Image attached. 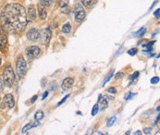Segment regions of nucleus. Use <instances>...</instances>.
Returning <instances> with one entry per match:
<instances>
[{"mask_svg":"<svg viewBox=\"0 0 160 135\" xmlns=\"http://www.w3.org/2000/svg\"><path fill=\"white\" fill-rule=\"evenodd\" d=\"M0 19L4 27L11 33H21L28 24L26 10L18 3H10L4 7Z\"/></svg>","mask_w":160,"mask_h":135,"instance_id":"nucleus-1","label":"nucleus"},{"mask_svg":"<svg viewBox=\"0 0 160 135\" xmlns=\"http://www.w3.org/2000/svg\"><path fill=\"white\" fill-rule=\"evenodd\" d=\"M3 81L5 86L11 87L15 82V73L11 65H7L3 70Z\"/></svg>","mask_w":160,"mask_h":135,"instance_id":"nucleus-2","label":"nucleus"},{"mask_svg":"<svg viewBox=\"0 0 160 135\" xmlns=\"http://www.w3.org/2000/svg\"><path fill=\"white\" fill-rule=\"evenodd\" d=\"M16 66H17L16 71H17L18 77L22 78L26 74V71H27V64H26V61L23 58V57H18Z\"/></svg>","mask_w":160,"mask_h":135,"instance_id":"nucleus-3","label":"nucleus"},{"mask_svg":"<svg viewBox=\"0 0 160 135\" xmlns=\"http://www.w3.org/2000/svg\"><path fill=\"white\" fill-rule=\"evenodd\" d=\"M74 17H75V20L77 22H82L85 17H86V12L85 10L83 9V8L80 5V4H77L75 6V9H74Z\"/></svg>","mask_w":160,"mask_h":135,"instance_id":"nucleus-4","label":"nucleus"},{"mask_svg":"<svg viewBox=\"0 0 160 135\" xmlns=\"http://www.w3.org/2000/svg\"><path fill=\"white\" fill-rule=\"evenodd\" d=\"M41 53V50L38 47H35V46H33V47H30L26 49V55L28 57L29 59H34L36 58Z\"/></svg>","mask_w":160,"mask_h":135,"instance_id":"nucleus-5","label":"nucleus"},{"mask_svg":"<svg viewBox=\"0 0 160 135\" xmlns=\"http://www.w3.org/2000/svg\"><path fill=\"white\" fill-rule=\"evenodd\" d=\"M8 44V37L3 26L0 25V49H4Z\"/></svg>","mask_w":160,"mask_h":135,"instance_id":"nucleus-6","label":"nucleus"},{"mask_svg":"<svg viewBox=\"0 0 160 135\" xmlns=\"http://www.w3.org/2000/svg\"><path fill=\"white\" fill-rule=\"evenodd\" d=\"M52 36V32L50 31L49 28H45L42 31V33H41V37H42V43L44 46H47V44L49 43L50 41V38Z\"/></svg>","mask_w":160,"mask_h":135,"instance_id":"nucleus-7","label":"nucleus"},{"mask_svg":"<svg viewBox=\"0 0 160 135\" xmlns=\"http://www.w3.org/2000/svg\"><path fill=\"white\" fill-rule=\"evenodd\" d=\"M40 36H41V33H40L37 29H35V28L30 29V30L28 31V33H27V38H28L30 41H32V42L37 41V40L40 38Z\"/></svg>","mask_w":160,"mask_h":135,"instance_id":"nucleus-8","label":"nucleus"},{"mask_svg":"<svg viewBox=\"0 0 160 135\" xmlns=\"http://www.w3.org/2000/svg\"><path fill=\"white\" fill-rule=\"evenodd\" d=\"M108 100H113V98H108V96H104L102 95H99L98 97V108L100 110H104L107 107Z\"/></svg>","mask_w":160,"mask_h":135,"instance_id":"nucleus-9","label":"nucleus"},{"mask_svg":"<svg viewBox=\"0 0 160 135\" xmlns=\"http://www.w3.org/2000/svg\"><path fill=\"white\" fill-rule=\"evenodd\" d=\"M26 16H27V20L29 21H33L36 19V10L33 5L29 6L27 12H26Z\"/></svg>","mask_w":160,"mask_h":135,"instance_id":"nucleus-10","label":"nucleus"},{"mask_svg":"<svg viewBox=\"0 0 160 135\" xmlns=\"http://www.w3.org/2000/svg\"><path fill=\"white\" fill-rule=\"evenodd\" d=\"M4 103L9 108H13L14 106H15V100H14L13 95H10V94L6 95L5 97H4Z\"/></svg>","mask_w":160,"mask_h":135,"instance_id":"nucleus-11","label":"nucleus"},{"mask_svg":"<svg viewBox=\"0 0 160 135\" xmlns=\"http://www.w3.org/2000/svg\"><path fill=\"white\" fill-rule=\"evenodd\" d=\"M73 83H74V80L72 78H66L63 82H62V89H63V91H67L68 89H70L73 86Z\"/></svg>","mask_w":160,"mask_h":135,"instance_id":"nucleus-12","label":"nucleus"},{"mask_svg":"<svg viewBox=\"0 0 160 135\" xmlns=\"http://www.w3.org/2000/svg\"><path fill=\"white\" fill-rule=\"evenodd\" d=\"M38 13H39V16L42 19H45L47 17V9H45L44 7H43L41 4L38 6Z\"/></svg>","mask_w":160,"mask_h":135,"instance_id":"nucleus-13","label":"nucleus"},{"mask_svg":"<svg viewBox=\"0 0 160 135\" xmlns=\"http://www.w3.org/2000/svg\"><path fill=\"white\" fill-rule=\"evenodd\" d=\"M97 1L96 0H82V3L83 6L87 7V8H91V7H93Z\"/></svg>","mask_w":160,"mask_h":135,"instance_id":"nucleus-14","label":"nucleus"},{"mask_svg":"<svg viewBox=\"0 0 160 135\" xmlns=\"http://www.w3.org/2000/svg\"><path fill=\"white\" fill-rule=\"evenodd\" d=\"M71 25L68 23H66L63 27H62V32L64 33H71Z\"/></svg>","mask_w":160,"mask_h":135,"instance_id":"nucleus-15","label":"nucleus"},{"mask_svg":"<svg viewBox=\"0 0 160 135\" xmlns=\"http://www.w3.org/2000/svg\"><path fill=\"white\" fill-rule=\"evenodd\" d=\"M43 116H44L43 112L41 111V110H39V111H37L36 113H35V115H34V119H35L36 121H39V120H41V119L43 118Z\"/></svg>","mask_w":160,"mask_h":135,"instance_id":"nucleus-16","label":"nucleus"},{"mask_svg":"<svg viewBox=\"0 0 160 135\" xmlns=\"http://www.w3.org/2000/svg\"><path fill=\"white\" fill-rule=\"evenodd\" d=\"M116 120H117L116 117H111V118H109V119H107V122H106V126H107V127H112L114 124H115Z\"/></svg>","mask_w":160,"mask_h":135,"instance_id":"nucleus-17","label":"nucleus"},{"mask_svg":"<svg viewBox=\"0 0 160 135\" xmlns=\"http://www.w3.org/2000/svg\"><path fill=\"white\" fill-rule=\"evenodd\" d=\"M113 75H114V70H112V71H110V72L107 74V76L106 77V79L104 80V82H103V86H105V84L107 83V82L110 81V79L113 77Z\"/></svg>","mask_w":160,"mask_h":135,"instance_id":"nucleus-18","label":"nucleus"},{"mask_svg":"<svg viewBox=\"0 0 160 135\" xmlns=\"http://www.w3.org/2000/svg\"><path fill=\"white\" fill-rule=\"evenodd\" d=\"M51 0H41V5L43 6V7H44V8H47V7H49L50 5H51Z\"/></svg>","mask_w":160,"mask_h":135,"instance_id":"nucleus-19","label":"nucleus"},{"mask_svg":"<svg viewBox=\"0 0 160 135\" xmlns=\"http://www.w3.org/2000/svg\"><path fill=\"white\" fill-rule=\"evenodd\" d=\"M32 128H33V124H31V123H28V124H26L24 127H23V129H22V132L23 133H25L26 131H28L30 129H32Z\"/></svg>","mask_w":160,"mask_h":135,"instance_id":"nucleus-20","label":"nucleus"},{"mask_svg":"<svg viewBox=\"0 0 160 135\" xmlns=\"http://www.w3.org/2000/svg\"><path fill=\"white\" fill-rule=\"evenodd\" d=\"M68 0H61L59 5L62 9H67L68 7Z\"/></svg>","mask_w":160,"mask_h":135,"instance_id":"nucleus-21","label":"nucleus"},{"mask_svg":"<svg viewBox=\"0 0 160 135\" xmlns=\"http://www.w3.org/2000/svg\"><path fill=\"white\" fill-rule=\"evenodd\" d=\"M98 110H99V108H98V105L96 104V105H95V106H94V107H93V110H92V115H93V116H96V115L98 113Z\"/></svg>","mask_w":160,"mask_h":135,"instance_id":"nucleus-22","label":"nucleus"},{"mask_svg":"<svg viewBox=\"0 0 160 135\" xmlns=\"http://www.w3.org/2000/svg\"><path fill=\"white\" fill-rule=\"evenodd\" d=\"M145 32H146V29H145V28H142V29L139 30L138 33H135V35H137V36H143V35L145 33Z\"/></svg>","mask_w":160,"mask_h":135,"instance_id":"nucleus-23","label":"nucleus"},{"mask_svg":"<svg viewBox=\"0 0 160 135\" xmlns=\"http://www.w3.org/2000/svg\"><path fill=\"white\" fill-rule=\"evenodd\" d=\"M134 95H135V94H133V93H131V92H129V93L125 95L124 99H125V100H130V99H131L132 97H134Z\"/></svg>","mask_w":160,"mask_h":135,"instance_id":"nucleus-24","label":"nucleus"},{"mask_svg":"<svg viewBox=\"0 0 160 135\" xmlns=\"http://www.w3.org/2000/svg\"><path fill=\"white\" fill-rule=\"evenodd\" d=\"M139 74H140V73H139V71H135L134 73H132V74H131V75L129 77V79L132 81V80H134V79H136L137 77H138V76H139Z\"/></svg>","mask_w":160,"mask_h":135,"instance_id":"nucleus-25","label":"nucleus"},{"mask_svg":"<svg viewBox=\"0 0 160 135\" xmlns=\"http://www.w3.org/2000/svg\"><path fill=\"white\" fill-rule=\"evenodd\" d=\"M137 52H138L137 48H131V49H130V50L128 51V54H129L130 56H134V55H136Z\"/></svg>","mask_w":160,"mask_h":135,"instance_id":"nucleus-26","label":"nucleus"},{"mask_svg":"<svg viewBox=\"0 0 160 135\" xmlns=\"http://www.w3.org/2000/svg\"><path fill=\"white\" fill-rule=\"evenodd\" d=\"M159 82V78L158 77H153L152 79H151V83L152 84H156V83H158Z\"/></svg>","mask_w":160,"mask_h":135,"instance_id":"nucleus-27","label":"nucleus"},{"mask_svg":"<svg viewBox=\"0 0 160 135\" xmlns=\"http://www.w3.org/2000/svg\"><path fill=\"white\" fill-rule=\"evenodd\" d=\"M4 87H5V84H4L3 79L1 78V76H0V91H3Z\"/></svg>","mask_w":160,"mask_h":135,"instance_id":"nucleus-28","label":"nucleus"},{"mask_svg":"<svg viewBox=\"0 0 160 135\" xmlns=\"http://www.w3.org/2000/svg\"><path fill=\"white\" fill-rule=\"evenodd\" d=\"M107 92L110 93V94H116L117 93V90H116V88H114V87H110V88H108Z\"/></svg>","mask_w":160,"mask_h":135,"instance_id":"nucleus-29","label":"nucleus"},{"mask_svg":"<svg viewBox=\"0 0 160 135\" xmlns=\"http://www.w3.org/2000/svg\"><path fill=\"white\" fill-rule=\"evenodd\" d=\"M151 131H152V128H151V127H150V128H144V134L149 135V134L151 133Z\"/></svg>","mask_w":160,"mask_h":135,"instance_id":"nucleus-30","label":"nucleus"},{"mask_svg":"<svg viewBox=\"0 0 160 135\" xmlns=\"http://www.w3.org/2000/svg\"><path fill=\"white\" fill-rule=\"evenodd\" d=\"M68 96H70V95H66L65 97H63V99H62V100H61V101H60V102H59L58 104H57V106H61V105H62V104H63V103H64V102H65V101H66V100H67L68 98Z\"/></svg>","mask_w":160,"mask_h":135,"instance_id":"nucleus-31","label":"nucleus"},{"mask_svg":"<svg viewBox=\"0 0 160 135\" xmlns=\"http://www.w3.org/2000/svg\"><path fill=\"white\" fill-rule=\"evenodd\" d=\"M93 134V129H88L87 130H86V132H85V134L84 135H92Z\"/></svg>","mask_w":160,"mask_h":135,"instance_id":"nucleus-32","label":"nucleus"},{"mask_svg":"<svg viewBox=\"0 0 160 135\" xmlns=\"http://www.w3.org/2000/svg\"><path fill=\"white\" fill-rule=\"evenodd\" d=\"M123 76H124V73H123V72H119V73H117V75H116V79H121Z\"/></svg>","mask_w":160,"mask_h":135,"instance_id":"nucleus-33","label":"nucleus"},{"mask_svg":"<svg viewBox=\"0 0 160 135\" xmlns=\"http://www.w3.org/2000/svg\"><path fill=\"white\" fill-rule=\"evenodd\" d=\"M47 95H48V92H47V91H45V92L43 94V96H42V100H44L45 98L47 97Z\"/></svg>","mask_w":160,"mask_h":135,"instance_id":"nucleus-34","label":"nucleus"},{"mask_svg":"<svg viewBox=\"0 0 160 135\" xmlns=\"http://www.w3.org/2000/svg\"><path fill=\"white\" fill-rule=\"evenodd\" d=\"M159 12H160V9H156V11H155L154 15H155L156 18H159Z\"/></svg>","mask_w":160,"mask_h":135,"instance_id":"nucleus-35","label":"nucleus"},{"mask_svg":"<svg viewBox=\"0 0 160 135\" xmlns=\"http://www.w3.org/2000/svg\"><path fill=\"white\" fill-rule=\"evenodd\" d=\"M37 98H38V96H37V95H34V96L32 98V100H31V103H34V102L36 101V99H37Z\"/></svg>","mask_w":160,"mask_h":135,"instance_id":"nucleus-36","label":"nucleus"},{"mask_svg":"<svg viewBox=\"0 0 160 135\" xmlns=\"http://www.w3.org/2000/svg\"><path fill=\"white\" fill-rule=\"evenodd\" d=\"M133 135H142V131H141V130H136V131L133 133Z\"/></svg>","mask_w":160,"mask_h":135,"instance_id":"nucleus-37","label":"nucleus"},{"mask_svg":"<svg viewBox=\"0 0 160 135\" xmlns=\"http://www.w3.org/2000/svg\"><path fill=\"white\" fill-rule=\"evenodd\" d=\"M130 130H128V131L125 133V135H130Z\"/></svg>","mask_w":160,"mask_h":135,"instance_id":"nucleus-38","label":"nucleus"},{"mask_svg":"<svg viewBox=\"0 0 160 135\" xmlns=\"http://www.w3.org/2000/svg\"><path fill=\"white\" fill-rule=\"evenodd\" d=\"M1 62H2V61H1V57H0V66H1Z\"/></svg>","mask_w":160,"mask_h":135,"instance_id":"nucleus-39","label":"nucleus"},{"mask_svg":"<svg viewBox=\"0 0 160 135\" xmlns=\"http://www.w3.org/2000/svg\"><path fill=\"white\" fill-rule=\"evenodd\" d=\"M101 135H107V134H106H106H101Z\"/></svg>","mask_w":160,"mask_h":135,"instance_id":"nucleus-40","label":"nucleus"}]
</instances>
